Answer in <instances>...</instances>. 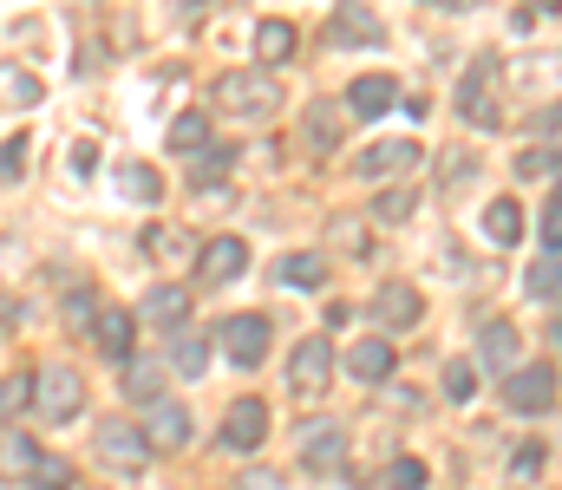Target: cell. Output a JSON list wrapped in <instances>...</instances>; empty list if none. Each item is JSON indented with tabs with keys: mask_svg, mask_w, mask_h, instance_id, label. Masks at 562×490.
<instances>
[{
	"mask_svg": "<svg viewBox=\"0 0 562 490\" xmlns=\"http://www.w3.org/2000/svg\"><path fill=\"white\" fill-rule=\"evenodd\" d=\"M216 105L229 118H268L282 105V85L268 79V65H236V72L216 79Z\"/></svg>",
	"mask_w": 562,
	"mask_h": 490,
	"instance_id": "6da1fadb",
	"label": "cell"
},
{
	"mask_svg": "<svg viewBox=\"0 0 562 490\" xmlns=\"http://www.w3.org/2000/svg\"><path fill=\"white\" fill-rule=\"evenodd\" d=\"M79 413H85V380H79V367H65V360L39 367V373H33V419L65 426V419H79Z\"/></svg>",
	"mask_w": 562,
	"mask_h": 490,
	"instance_id": "7a4b0ae2",
	"label": "cell"
},
{
	"mask_svg": "<svg viewBox=\"0 0 562 490\" xmlns=\"http://www.w3.org/2000/svg\"><path fill=\"white\" fill-rule=\"evenodd\" d=\"M92 445H98V458H105L118 478H137V471H151V452H157V445H151V439H144L131 419H105Z\"/></svg>",
	"mask_w": 562,
	"mask_h": 490,
	"instance_id": "3957f363",
	"label": "cell"
},
{
	"mask_svg": "<svg viewBox=\"0 0 562 490\" xmlns=\"http://www.w3.org/2000/svg\"><path fill=\"white\" fill-rule=\"evenodd\" d=\"M458 111H465V124H478V131H498V124H504V111H498V59H478V65L465 72Z\"/></svg>",
	"mask_w": 562,
	"mask_h": 490,
	"instance_id": "277c9868",
	"label": "cell"
},
{
	"mask_svg": "<svg viewBox=\"0 0 562 490\" xmlns=\"http://www.w3.org/2000/svg\"><path fill=\"white\" fill-rule=\"evenodd\" d=\"M216 340H223V354H229L236 367H262V360H268V340H275V321H268V314H229V321L216 327Z\"/></svg>",
	"mask_w": 562,
	"mask_h": 490,
	"instance_id": "5b68a950",
	"label": "cell"
},
{
	"mask_svg": "<svg viewBox=\"0 0 562 490\" xmlns=\"http://www.w3.org/2000/svg\"><path fill=\"white\" fill-rule=\"evenodd\" d=\"M327 380H334V347H327L321 334H308V340L295 347V360H288V386H295V399H321Z\"/></svg>",
	"mask_w": 562,
	"mask_h": 490,
	"instance_id": "8992f818",
	"label": "cell"
},
{
	"mask_svg": "<svg viewBox=\"0 0 562 490\" xmlns=\"http://www.w3.org/2000/svg\"><path fill=\"white\" fill-rule=\"evenodd\" d=\"M242 268H249L242 236H216V242L196 249V282H203V288H229V282H242Z\"/></svg>",
	"mask_w": 562,
	"mask_h": 490,
	"instance_id": "52a82bcc",
	"label": "cell"
},
{
	"mask_svg": "<svg viewBox=\"0 0 562 490\" xmlns=\"http://www.w3.org/2000/svg\"><path fill=\"white\" fill-rule=\"evenodd\" d=\"M412 164H419V144H412V138H386V144H367V151L354 157V177L386 183V177H406Z\"/></svg>",
	"mask_w": 562,
	"mask_h": 490,
	"instance_id": "ba28073f",
	"label": "cell"
},
{
	"mask_svg": "<svg viewBox=\"0 0 562 490\" xmlns=\"http://www.w3.org/2000/svg\"><path fill=\"white\" fill-rule=\"evenodd\" d=\"M327 39H334V46H380V39H386V26H380V13H373V7L340 0V7H334V20H327Z\"/></svg>",
	"mask_w": 562,
	"mask_h": 490,
	"instance_id": "9c48e42d",
	"label": "cell"
},
{
	"mask_svg": "<svg viewBox=\"0 0 562 490\" xmlns=\"http://www.w3.org/2000/svg\"><path fill=\"white\" fill-rule=\"evenodd\" d=\"M373 321H380L386 334H399V327H419V321H426V301H419V288H412V282H386V288L373 295Z\"/></svg>",
	"mask_w": 562,
	"mask_h": 490,
	"instance_id": "30bf717a",
	"label": "cell"
},
{
	"mask_svg": "<svg viewBox=\"0 0 562 490\" xmlns=\"http://www.w3.org/2000/svg\"><path fill=\"white\" fill-rule=\"evenodd\" d=\"M399 105V79L393 72H360L354 85H347V111L354 118H386Z\"/></svg>",
	"mask_w": 562,
	"mask_h": 490,
	"instance_id": "8fae6325",
	"label": "cell"
},
{
	"mask_svg": "<svg viewBox=\"0 0 562 490\" xmlns=\"http://www.w3.org/2000/svg\"><path fill=\"white\" fill-rule=\"evenodd\" d=\"M557 399V373L550 367H517L511 380H504V406L511 413H543Z\"/></svg>",
	"mask_w": 562,
	"mask_h": 490,
	"instance_id": "7c38bea8",
	"label": "cell"
},
{
	"mask_svg": "<svg viewBox=\"0 0 562 490\" xmlns=\"http://www.w3.org/2000/svg\"><path fill=\"white\" fill-rule=\"evenodd\" d=\"M478 360L498 367V373H517V367H524V334H517V321H485V334H478Z\"/></svg>",
	"mask_w": 562,
	"mask_h": 490,
	"instance_id": "4fadbf2b",
	"label": "cell"
},
{
	"mask_svg": "<svg viewBox=\"0 0 562 490\" xmlns=\"http://www.w3.org/2000/svg\"><path fill=\"white\" fill-rule=\"evenodd\" d=\"M262 439H268V406L262 399H236L229 419H223V445L229 452H255Z\"/></svg>",
	"mask_w": 562,
	"mask_h": 490,
	"instance_id": "5bb4252c",
	"label": "cell"
},
{
	"mask_svg": "<svg viewBox=\"0 0 562 490\" xmlns=\"http://www.w3.org/2000/svg\"><path fill=\"white\" fill-rule=\"evenodd\" d=\"M340 458H347V432L334 419H321V426L301 432V465L308 471H340Z\"/></svg>",
	"mask_w": 562,
	"mask_h": 490,
	"instance_id": "9a60e30c",
	"label": "cell"
},
{
	"mask_svg": "<svg viewBox=\"0 0 562 490\" xmlns=\"http://www.w3.org/2000/svg\"><path fill=\"white\" fill-rule=\"evenodd\" d=\"M144 439H151L157 452H183V445H190V413H183L177 399H157L151 419H144Z\"/></svg>",
	"mask_w": 562,
	"mask_h": 490,
	"instance_id": "2e32d148",
	"label": "cell"
},
{
	"mask_svg": "<svg viewBox=\"0 0 562 490\" xmlns=\"http://www.w3.org/2000/svg\"><path fill=\"white\" fill-rule=\"evenodd\" d=\"M301 131H308L314 151H340V138H347V111H340L334 98H314L308 118H301Z\"/></svg>",
	"mask_w": 562,
	"mask_h": 490,
	"instance_id": "e0dca14e",
	"label": "cell"
},
{
	"mask_svg": "<svg viewBox=\"0 0 562 490\" xmlns=\"http://www.w3.org/2000/svg\"><path fill=\"white\" fill-rule=\"evenodd\" d=\"M347 373H354L360 386H380V380L393 373V347H386L380 334H367V340H354V347H347Z\"/></svg>",
	"mask_w": 562,
	"mask_h": 490,
	"instance_id": "ac0fdd59",
	"label": "cell"
},
{
	"mask_svg": "<svg viewBox=\"0 0 562 490\" xmlns=\"http://www.w3.org/2000/svg\"><path fill=\"white\" fill-rule=\"evenodd\" d=\"M164 373H170V360L157 354V360H124V399H137V406H157L164 399Z\"/></svg>",
	"mask_w": 562,
	"mask_h": 490,
	"instance_id": "d6986e66",
	"label": "cell"
},
{
	"mask_svg": "<svg viewBox=\"0 0 562 490\" xmlns=\"http://www.w3.org/2000/svg\"><path fill=\"white\" fill-rule=\"evenodd\" d=\"M39 458H46V452H39L26 432H7V439H0V478H13V485H33Z\"/></svg>",
	"mask_w": 562,
	"mask_h": 490,
	"instance_id": "ffe728a7",
	"label": "cell"
},
{
	"mask_svg": "<svg viewBox=\"0 0 562 490\" xmlns=\"http://www.w3.org/2000/svg\"><path fill=\"white\" fill-rule=\"evenodd\" d=\"M92 340H98L111 360H131V314H124V308H98V321H92Z\"/></svg>",
	"mask_w": 562,
	"mask_h": 490,
	"instance_id": "44dd1931",
	"label": "cell"
},
{
	"mask_svg": "<svg viewBox=\"0 0 562 490\" xmlns=\"http://www.w3.org/2000/svg\"><path fill=\"white\" fill-rule=\"evenodd\" d=\"M203 360H210V340H203L196 327H170V373L196 380V373H203Z\"/></svg>",
	"mask_w": 562,
	"mask_h": 490,
	"instance_id": "7402d4cb",
	"label": "cell"
},
{
	"mask_svg": "<svg viewBox=\"0 0 562 490\" xmlns=\"http://www.w3.org/2000/svg\"><path fill=\"white\" fill-rule=\"evenodd\" d=\"M111 177H118V190H124L131 203H157V196H164V177H157L151 164H137V157H124Z\"/></svg>",
	"mask_w": 562,
	"mask_h": 490,
	"instance_id": "603a6c76",
	"label": "cell"
},
{
	"mask_svg": "<svg viewBox=\"0 0 562 490\" xmlns=\"http://www.w3.org/2000/svg\"><path fill=\"white\" fill-rule=\"evenodd\" d=\"M524 288H530V301H543V308H562V255H543V262H530Z\"/></svg>",
	"mask_w": 562,
	"mask_h": 490,
	"instance_id": "cb8c5ba5",
	"label": "cell"
},
{
	"mask_svg": "<svg viewBox=\"0 0 562 490\" xmlns=\"http://www.w3.org/2000/svg\"><path fill=\"white\" fill-rule=\"evenodd\" d=\"M255 52H262V65L295 59V26H288V20H262V26H255Z\"/></svg>",
	"mask_w": 562,
	"mask_h": 490,
	"instance_id": "d4e9b609",
	"label": "cell"
},
{
	"mask_svg": "<svg viewBox=\"0 0 562 490\" xmlns=\"http://www.w3.org/2000/svg\"><path fill=\"white\" fill-rule=\"evenodd\" d=\"M183 308H190V295H183V288H151V295H144V321H157L164 334H170V327H183Z\"/></svg>",
	"mask_w": 562,
	"mask_h": 490,
	"instance_id": "484cf974",
	"label": "cell"
},
{
	"mask_svg": "<svg viewBox=\"0 0 562 490\" xmlns=\"http://www.w3.org/2000/svg\"><path fill=\"white\" fill-rule=\"evenodd\" d=\"M485 236H491V242H504V249H511V242H517V236H524V210H517V203H511V196H498V203H491V210H485Z\"/></svg>",
	"mask_w": 562,
	"mask_h": 490,
	"instance_id": "4316f807",
	"label": "cell"
},
{
	"mask_svg": "<svg viewBox=\"0 0 562 490\" xmlns=\"http://www.w3.org/2000/svg\"><path fill=\"white\" fill-rule=\"evenodd\" d=\"M203 144H210V118H203V111H183V118H170V151L196 157Z\"/></svg>",
	"mask_w": 562,
	"mask_h": 490,
	"instance_id": "83f0119b",
	"label": "cell"
},
{
	"mask_svg": "<svg viewBox=\"0 0 562 490\" xmlns=\"http://www.w3.org/2000/svg\"><path fill=\"white\" fill-rule=\"evenodd\" d=\"M0 105H39V79L26 72V65H0Z\"/></svg>",
	"mask_w": 562,
	"mask_h": 490,
	"instance_id": "f1b7e54d",
	"label": "cell"
},
{
	"mask_svg": "<svg viewBox=\"0 0 562 490\" xmlns=\"http://www.w3.org/2000/svg\"><path fill=\"white\" fill-rule=\"evenodd\" d=\"M190 249H196V242H190L177 223H151V229H144V255H190Z\"/></svg>",
	"mask_w": 562,
	"mask_h": 490,
	"instance_id": "f546056e",
	"label": "cell"
},
{
	"mask_svg": "<svg viewBox=\"0 0 562 490\" xmlns=\"http://www.w3.org/2000/svg\"><path fill=\"white\" fill-rule=\"evenodd\" d=\"M26 406H33V373H7V380H0V426L20 419Z\"/></svg>",
	"mask_w": 562,
	"mask_h": 490,
	"instance_id": "4dcf8cb0",
	"label": "cell"
},
{
	"mask_svg": "<svg viewBox=\"0 0 562 490\" xmlns=\"http://www.w3.org/2000/svg\"><path fill=\"white\" fill-rule=\"evenodd\" d=\"M223 177H229V151L203 144V151H196V164H190V183H196V190H210V183H223Z\"/></svg>",
	"mask_w": 562,
	"mask_h": 490,
	"instance_id": "1f68e13d",
	"label": "cell"
},
{
	"mask_svg": "<svg viewBox=\"0 0 562 490\" xmlns=\"http://www.w3.org/2000/svg\"><path fill=\"white\" fill-rule=\"evenodd\" d=\"M412 210H419V190H406V183H399V190H380V203H373L380 223H406Z\"/></svg>",
	"mask_w": 562,
	"mask_h": 490,
	"instance_id": "d6a6232c",
	"label": "cell"
},
{
	"mask_svg": "<svg viewBox=\"0 0 562 490\" xmlns=\"http://www.w3.org/2000/svg\"><path fill=\"white\" fill-rule=\"evenodd\" d=\"M321 275H327L321 255H288V262H282V282H288V288H321Z\"/></svg>",
	"mask_w": 562,
	"mask_h": 490,
	"instance_id": "836d02e7",
	"label": "cell"
},
{
	"mask_svg": "<svg viewBox=\"0 0 562 490\" xmlns=\"http://www.w3.org/2000/svg\"><path fill=\"white\" fill-rule=\"evenodd\" d=\"M426 478H432V471H426L419 458H393V465H386V490H426Z\"/></svg>",
	"mask_w": 562,
	"mask_h": 490,
	"instance_id": "e575fe53",
	"label": "cell"
},
{
	"mask_svg": "<svg viewBox=\"0 0 562 490\" xmlns=\"http://www.w3.org/2000/svg\"><path fill=\"white\" fill-rule=\"evenodd\" d=\"M471 393H478L471 360H452V367H445V399H471Z\"/></svg>",
	"mask_w": 562,
	"mask_h": 490,
	"instance_id": "d590c367",
	"label": "cell"
},
{
	"mask_svg": "<svg viewBox=\"0 0 562 490\" xmlns=\"http://www.w3.org/2000/svg\"><path fill=\"white\" fill-rule=\"evenodd\" d=\"M26 177V138H7L0 144V183H20Z\"/></svg>",
	"mask_w": 562,
	"mask_h": 490,
	"instance_id": "8d00e7d4",
	"label": "cell"
},
{
	"mask_svg": "<svg viewBox=\"0 0 562 490\" xmlns=\"http://www.w3.org/2000/svg\"><path fill=\"white\" fill-rule=\"evenodd\" d=\"M557 144H530V151H524V157H517V177H543V170H557Z\"/></svg>",
	"mask_w": 562,
	"mask_h": 490,
	"instance_id": "74e56055",
	"label": "cell"
},
{
	"mask_svg": "<svg viewBox=\"0 0 562 490\" xmlns=\"http://www.w3.org/2000/svg\"><path fill=\"white\" fill-rule=\"evenodd\" d=\"M33 490H72V465H59V458H39Z\"/></svg>",
	"mask_w": 562,
	"mask_h": 490,
	"instance_id": "f35d334b",
	"label": "cell"
},
{
	"mask_svg": "<svg viewBox=\"0 0 562 490\" xmlns=\"http://www.w3.org/2000/svg\"><path fill=\"white\" fill-rule=\"evenodd\" d=\"M530 138H537V144H543V138H557V144H562V98H557V105H543V111L530 118Z\"/></svg>",
	"mask_w": 562,
	"mask_h": 490,
	"instance_id": "ab89813d",
	"label": "cell"
},
{
	"mask_svg": "<svg viewBox=\"0 0 562 490\" xmlns=\"http://www.w3.org/2000/svg\"><path fill=\"white\" fill-rule=\"evenodd\" d=\"M543 249L562 255V196H557V203H543Z\"/></svg>",
	"mask_w": 562,
	"mask_h": 490,
	"instance_id": "60d3db41",
	"label": "cell"
},
{
	"mask_svg": "<svg viewBox=\"0 0 562 490\" xmlns=\"http://www.w3.org/2000/svg\"><path fill=\"white\" fill-rule=\"evenodd\" d=\"M465 177H471V157H465V151H445V183H452V190H458V183H465Z\"/></svg>",
	"mask_w": 562,
	"mask_h": 490,
	"instance_id": "b9f144b4",
	"label": "cell"
},
{
	"mask_svg": "<svg viewBox=\"0 0 562 490\" xmlns=\"http://www.w3.org/2000/svg\"><path fill=\"white\" fill-rule=\"evenodd\" d=\"M72 170L92 177V170H98V144H72Z\"/></svg>",
	"mask_w": 562,
	"mask_h": 490,
	"instance_id": "7bdbcfd3",
	"label": "cell"
},
{
	"mask_svg": "<svg viewBox=\"0 0 562 490\" xmlns=\"http://www.w3.org/2000/svg\"><path fill=\"white\" fill-rule=\"evenodd\" d=\"M511 465H517V471H537V465H543V445H537V439H530V445H517V458H511Z\"/></svg>",
	"mask_w": 562,
	"mask_h": 490,
	"instance_id": "ee69618b",
	"label": "cell"
},
{
	"mask_svg": "<svg viewBox=\"0 0 562 490\" xmlns=\"http://www.w3.org/2000/svg\"><path fill=\"white\" fill-rule=\"evenodd\" d=\"M0 327H7V334L20 327V301H13V295H0Z\"/></svg>",
	"mask_w": 562,
	"mask_h": 490,
	"instance_id": "f6af8a7d",
	"label": "cell"
},
{
	"mask_svg": "<svg viewBox=\"0 0 562 490\" xmlns=\"http://www.w3.org/2000/svg\"><path fill=\"white\" fill-rule=\"evenodd\" d=\"M236 490H275V478H268V471H242V485Z\"/></svg>",
	"mask_w": 562,
	"mask_h": 490,
	"instance_id": "bcb514c9",
	"label": "cell"
},
{
	"mask_svg": "<svg viewBox=\"0 0 562 490\" xmlns=\"http://www.w3.org/2000/svg\"><path fill=\"white\" fill-rule=\"evenodd\" d=\"M562 0H530V13H557Z\"/></svg>",
	"mask_w": 562,
	"mask_h": 490,
	"instance_id": "7dc6e473",
	"label": "cell"
},
{
	"mask_svg": "<svg viewBox=\"0 0 562 490\" xmlns=\"http://www.w3.org/2000/svg\"><path fill=\"white\" fill-rule=\"evenodd\" d=\"M432 7H471V0H432Z\"/></svg>",
	"mask_w": 562,
	"mask_h": 490,
	"instance_id": "c3c4849f",
	"label": "cell"
}]
</instances>
